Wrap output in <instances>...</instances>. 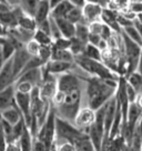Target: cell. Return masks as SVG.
Returning <instances> with one entry per match:
<instances>
[{"instance_id": "1", "label": "cell", "mask_w": 142, "mask_h": 151, "mask_svg": "<svg viewBox=\"0 0 142 151\" xmlns=\"http://www.w3.org/2000/svg\"><path fill=\"white\" fill-rule=\"evenodd\" d=\"M83 78V106L99 109L115 96L119 80H105L93 76Z\"/></svg>"}, {"instance_id": "2", "label": "cell", "mask_w": 142, "mask_h": 151, "mask_svg": "<svg viewBox=\"0 0 142 151\" xmlns=\"http://www.w3.org/2000/svg\"><path fill=\"white\" fill-rule=\"evenodd\" d=\"M75 62L88 76H93V77H98V78L105 79V80H119L120 76L111 70L103 61L89 59L80 55V56L75 57Z\"/></svg>"}, {"instance_id": "3", "label": "cell", "mask_w": 142, "mask_h": 151, "mask_svg": "<svg viewBox=\"0 0 142 151\" xmlns=\"http://www.w3.org/2000/svg\"><path fill=\"white\" fill-rule=\"evenodd\" d=\"M88 133L77 128L72 122L57 117L56 118V137L53 142L69 141L75 146L79 140L85 138Z\"/></svg>"}, {"instance_id": "4", "label": "cell", "mask_w": 142, "mask_h": 151, "mask_svg": "<svg viewBox=\"0 0 142 151\" xmlns=\"http://www.w3.org/2000/svg\"><path fill=\"white\" fill-rule=\"evenodd\" d=\"M121 38H122L123 46V56L127 61V76L138 70L139 66V59L141 53V46L139 43L134 42L129 37H127L121 31Z\"/></svg>"}, {"instance_id": "5", "label": "cell", "mask_w": 142, "mask_h": 151, "mask_svg": "<svg viewBox=\"0 0 142 151\" xmlns=\"http://www.w3.org/2000/svg\"><path fill=\"white\" fill-rule=\"evenodd\" d=\"M95 111L88 106H82L73 120V124L82 131H85L95 123Z\"/></svg>"}, {"instance_id": "6", "label": "cell", "mask_w": 142, "mask_h": 151, "mask_svg": "<svg viewBox=\"0 0 142 151\" xmlns=\"http://www.w3.org/2000/svg\"><path fill=\"white\" fill-rule=\"evenodd\" d=\"M16 104L24 117V120L27 127H30L32 121V112H31V98L30 93H22L16 91Z\"/></svg>"}, {"instance_id": "7", "label": "cell", "mask_w": 142, "mask_h": 151, "mask_svg": "<svg viewBox=\"0 0 142 151\" xmlns=\"http://www.w3.org/2000/svg\"><path fill=\"white\" fill-rule=\"evenodd\" d=\"M31 55L27 51V49L24 47V45H21L16 49L14 56H12V65H14V71L16 75V79L19 77V75L22 72L24 68L26 67L27 62L30 60Z\"/></svg>"}, {"instance_id": "8", "label": "cell", "mask_w": 142, "mask_h": 151, "mask_svg": "<svg viewBox=\"0 0 142 151\" xmlns=\"http://www.w3.org/2000/svg\"><path fill=\"white\" fill-rule=\"evenodd\" d=\"M76 62H66V61H59V60H49V61L43 65L44 69L55 76H59L61 73L72 71L76 68Z\"/></svg>"}, {"instance_id": "9", "label": "cell", "mask_w": 142, "mask_h": 151, "mask_svg": "<svg viewBox=\"0 0 142 151\" xmlns=\"http://www.w3.org/2000/svg\"><path fill=\"white\" fill-rule=\"evenodd\" d=\"M16 75L14 71L12 59H9L5 62L2 69L0 71V90L5 89L11 85H14Z\"/></svg>"}, {"instance_id": "10", "label": "cell", "mask_w": 142, "mask_h": 151, "mask_svg": "<svg viewBox=\"0 0 142 151\" xmlns=\"http://www.w3.org/2000/svg\"><path fill=\"white\" fill-rule=\"evenodd\" d=\"M103 11V7L91 2H85V5L82 7V16L83 20L89 24L93 21L101 20V14Z\"/></svg>"}, {"instance_id": "11", "label": "cell", "mask_w": 142, "mask_h": 151, "mask_svg": "<svg viewBox=\"0 0 142 151\" xmlns=\"http://www.w3.org/2000/svg\"><path fill=\"white\" fill-rule=\"evenodd\" d=\"M16 81H27L34 87H38L42 82V69H41V67L29 69V70L21 72L19 77L16 79Z\"/></svg>"}, {"instance_id": "12", "label": "cell", "mask_w": 142, "mask_h": 151, "mask_svg": "<svg viewBox=\"0 0 142 151\" xmlns=\"http://www.w3.org/2000/svg\"><path fill=\"white\" fill-rule=\"evenodd\" d=\"M117 18H118V11H115L110 7L103 8V11L101 14V21L105 24H108L114 33H121L122 28L118 24Z\"/></svg>"}, {"instance_id": "13", "label": "cell", "mask_w": 142, "mask_h": 151, "mask_svg": "<svg viewBox=\"0 0 142 151\" xmlns=\"http://www.w3.org/2000/svg\"><path fill=\"white\" fill-rule=\"evenodd\" d=\"M14 106H16V88L11 85L0 90V112Z\"/></svg>"}, {"instance_id": "14", "label": "cell", "mask_w": 142, "mask_h": 151, "mask_svg": "<svg viewBox=\"0 0 142 151\" xmlns=\"http://www.w3.org/2000/svg\"><path fill=\"white\" fill-rule=\"evenodd\" d=\"M53 18V17H52ZM58 24V28L61 32V36L68 39H71L76 36V24H72L66 18H55Z\"/></svg>"}, {"instance_id": "15", "label": "cell", "mask_w": 142, "mask_h": 151, "mask_svg": "<svg viewBox=\"0 0 142 151\" xmlns=\"http://www.w3.org/2000/svg\"><path fill=\"white\" fill-rule=\"evenodd\" d=\"M0 118L6 120V121L9 122L10 124L14 126L16 123L19 122L21 119H24V117H22L20 110L18 109L17 104H16L14 107H10V108L5 109L4 111H1V112H0Z\"/></svg>"}, {"instance_id": "16", "label": "cell", "mask_w": 142, "mask_h": 151, "mask_svg": "<svg viewBox=\"0 0 142 151\" xmlns=\"http://www.w3.org/2000/svg\"><path fill=\"white\" fill-rule=\"evenodd\" d=\"M50 14H51V7L49 4V0H40L38 8L36 10V14L33 16L37 24L49 19Z\"/></svg>"}, {"instance_id": "17", "label": "cell", "mask_w": 142, "mask_h": 151, "mask_svg": "<svg viewBox=\"0 0 142 151\" xmlns=\"http://www.w3.org/2000/svg\"><path fill=\"white\" fill-rule=\"evenodd\" d=\"M75 6L71 4L69 0H63L59 5L53 7L51 9V17L53 18H66L68 12L70 11Z\"/></svg>"}, {"instance_id": "18", "label": "cell", "mask_w": 142, "mask_h": 151, "mask_svg": "<svg viewBox=\"0 0 142 151\" xmlns=\"http://www.w3.org/2000/svg\"><path fill=\"white\" fill-rule=\"evenodd\" d=\"M51 60L75 62V55L70 51V49H57V48L52 47Z\"/></svg>"}, {"instance_id": "19", "label": "cell", "mask_w": 142, "mask_h": 151, "mask_svg": "<svg viewBox=\"0 0 142 151\" xmlns=\"http://www.w3.org/2000/svg\"><path fill=\"white\" fill-rule=\"evenodd\" d=\"M79 56H80V55H79ZM82 56L87 57V58H89V59L102 61V51H101L97 46L91 45V43H89V42L85 45V50L82 52Z\"/></svg>"}, {"instance_id": "20", "label": "cell", "mask_w": 142, "mask_h": 151, "mask_svg": "<svg viewBox=\"0 0 142 151\" xmlns=\"http://www.w3.org/2000/svg\"><path fill=\"white\" fill-rule=\"evenodd\" d=\"M32 38L41 46H52V43H53V38L50 35H48L47 32H44L38 28L33 32Z\"/></svg>"}, {"instance_id": "21", "label": "cell", "mask_w": 142, "mask_h": 151, "mask_svg": "<svg viewBox=\"0 0 142 151\" xmlns=\"http://www.w3.org/2000/svg\"><path fill=\"white\" fill-rule=\"evenodd\" d=\"M39 2H40V0H21L19 7L22 9L24 14L33 17L36 14V10L38 8Z\"/></svg>"}, {"instance_id": "22", "label": "cell", "mask_w": 142, "mask_h": 151, "mask_svg": "<svg viewBox=\"0 0 142 151\" xmlns=\"http://www.w3.org/2000/svg\"><path fill=\"white\" fill-rule=\"evenodd\" d=\"M89 26L85 21H81L79 24H76V36L78 39H80L81 41L88 43V38H89Z\"/></svg>"}, {"instance_id": "23", "label": "cell", "mask_w": 142, "mask_h": 151, "mask_svg": "<svg viewBox=\"0 0 142 151\" xmlns=\"http://www.w3.org/2000/svg\"><path fill=\"white\" fill-rule=\"evenodd\" d=\"M122 32L129 37L131 40H133L134 42L139 43L140 46H142V36L140 35V32L138 31V29L131 24V26H128V27H124L122 28Z\"/></svg>"}, {"instance_id": "24", "label": "cell", "mask_w": 142, "mask_h": 151, "mask_svg": "<svg viewBox=\"0 0 142 151\" xmlns=\"http://www.w3.org/2000/svg\"><path fill=\"white\" fill-rule=\"evenodd\" d=\"M131 0H110L109 7L118 12H123L126 10L130 9L131 7Z\"/></svg>"}, {"instance_id": "25", "label": "cell", "mask_w": 142, "mask_h": 151, "mask_svg": "<svg viewBox=\"0 0 142 151\" xmlns=\"http://www.w3.org/2000/svg\"><path fill=\"white\" fill-rule=\"evenodd\" d=\"M66 19H68L69 21H71L72 24H79L81 21H85V20H83V16H82V8L73 7L66 16Z\"/></svg>"}, {"instance_id": "26", "label": "cell", "mask_w": 142, "mask_h": 151, "mask_svg": "<svg viewBox=\"0 0 142 151\" xmlns=\"http://www.w3.org/2000/svg\"><path fill=\"white\" fill-rule=\"evenodd\" d=\"M87 43L81 41L80 39H78L77 37H72L70 39V51L76 56L82 55V52L85 50V47Z\"/></svg>"}, {"instance_id": "27", "label": "cell", "mask_w": 142, "mask_h": 151, "mask_svg": "<svg viewBox=\"0 0 142 151\" xmlns=\"http://www.w3.org/2000/svg\"><path fill=\"white\" fill-rule=\"evenodd\" d=\"M124 145H126L124 139L120 134L118 137L109 139V141H108V149H109V151H122Z\"/></svg>"}, {"instance_id": "28", "label": "cell", "mask_w": 142, "mask_h": 151, "mask_svg": "<svg viewBox=\"0 0 142 151\" xmlns=\"http://www.w3.org/2000/svg\"><path fill=\"white\" fill-rule=\"evenodd\" d=\"M14 88H16V91H18V92L30 93L34 88V86H32L30 82H27V81H16L14 82Z\"/></svg>"}, {"instance_id": "29", "label": "cell", "mask_w": 142, "mask_h": 151, "mask_svg": "<svg viewBox=\"0 0 142 151\" xmlns=\"http://www.w3.org/2000/svg\"><path fill=\"white\" fill-rule=\"evenodd\" d=\"M51 55H52L51 46H41V47H40L38 57L42 60L44 65H46L49 60H51Z\"/></svg>"}, {"instance_id": "30", "label": "cell", "mask_w": 142, "mask_h": 151, "mask_svg": "<svg viewBox=\"0 0 142 151\" xmlns=\"http://www.w3.org/2000/svg\"><path fill=\"white\" fill-rule=\"evenodd\" d=\"M24 47H26L27 51H28L31 56H38L41 45H39V43L32 38V39H30L27 43H24Z\"/></svg>"}, {"instance_id": "31", "label": "cell", "mask_w": 142, "mask_h": 151, "mask_svg": "<svg viewBox=\"0 0 142 151\" xmlns=\"http://www.w3.org/2000/svg\"><path fill=\"white\" fill-rule=\"evenodd\" d=\"M52 47L57 48V49H70V39L65 37L57 38L53 40Z\"/></svg>"}, {"instance_id": "32", "label": "cell", "mask_w": 142, "mask_h": 151, "mask_svg": "<svg viewBox=\"0 0 142 151\" xmlns=\"http://www.w3.org/2000/svg\"><path fill=\"white\" fill-rule=\"evenodd\" d=\"M58 151H77L76 146L69 141H60V142H53Z\"/></svg>"}, {"instance_id": "33", "label": "cell", "mask_w": 142, "mask_h": 151, "mask_svg": "<svg viewBox=\"0 0 142 151\" xmlns=\"http://www.w3.org/2000/svg\"><path fill=\"white\" fill-rule=\"evenodd\" d=\"M127 97H128L129 104H133V102H137V99L139 97L138 92L134 90L131 85H129L128 81H127Z\"/></svg>"}, {"instance_id": "34", "label": "cell", "mask_w": 142, "mask_h": 151, "mask_svg": "<svg viewBox=\"0 0 142 151\" xmlns=\"http://www.w3.org/2000/svg\"><path fill=\"white\" fill-rule=\"evenodd\" d=\"M102 40V38L100 37L99 35H95V33H89V38H88V42L91 45H95V46H99L100 41Z\"/></svg>"}, {"instance_id": "35", "label": "cell", "mask_w": 142, "mask_h": 151, "mask_svg": "<svg viewBox=\"0 0 142 151\" xmlns=\"http://www.w3.org/2000/svg\"><path fill=\"white\" fill-rule=\"evenodd\" d=\"M131 10L136 14H140L142 12V1H137V2H132L131 4Z\"/></svg>"}, {"instance_id": "36", "label": "cell", "mask_w": 142, "mask_h": 151, "mask_svg": "<svg viewBox=\"0 0 142 151\" xmlns=\"http://www.w3.org/2000/svg\"><path fill=\"white\" fill-rule=\"evenodd\" d=\"M87 2H91V4H95V5H99L103 8L109 7L110 0H85Z\"/></svg>"}, {"instance_id": "37", "label": "cell", "mask_w": 142, "mask_h": 151, "mask_svg": "<svg viewBox=\"0 0 142 151\" xmlns=\"http://www.w3.org/2000/svg\"><path fill=\"white\" fill-rule=\"evenodd\" d=\"M11 9H12V8L9 7L6 2L0 1V14H2V12H7V11H9V10H11Z\"/></svg>"}, {"instance_id": "38", "label": "cell", "mask_w": 142, "mask_h": 151, "mask_svg": "<svg viewBox=\"0 0 142 151\" xmlns=\"http://www.w3.org/2000/svg\"><path fill=\"white\" fill-rule=\"evenodd\" d=\"M72 5L75 6V7H79V8H82L83 6L85 5V0H69Z\"/></svg>"}, {"instance_id": "39", "label": "cell", "mask_w": 142, "mask_h": 151, "mask_svg": "<svg viewBox=\"0 0 142 151\" xmlns=\"http://www.w3.org/2000/svg\"><path fill=\"white\" fill-rule=\"evenodd\" d=\"M20 1H21V0H6L7 5L10 6L11 8H14V7H19V6H20Z\"/></svg>"}, {"instance_id": "40", "label": "cell", "mask_w": 142, "mask_h": 151, "mask_svg": "<svg viewBox=\"0 0 142 151\" xmlns=\"http://www.w3.org/2000/svg\"><path fill=\"white\" fill-rule=\"evenodd\" d=\"M7 35H8V28L0 22V37L5 38L7 37Z\"/></svg>"}, {"instance_id": "41", "label": "cell", "mask_w": 142, "mask_h": 151, "mask_svg": "<svg viewBox=\"0 0 142 151\" xmlns=\"http://www.w3.org/2000/svg\"><path fill=\"white\" fill-rule=\"evenodd\" d=\"M133 26L138 29V31H139L140 35L142 36V22H140L138 19H134V20H133Z\"/></svg>"}, {"instance_id": "42", "label": "cell", "mask_w": 142, "mask_h": 151, "mask_svg": "<svg viewBox=\"0 0 142 151\" xmlns=\"http://www.w3.org/2000/svg\"><path fill=\"white\" fill-rule=\"evenodd\" d=\"M63 0H49V4H50V7H51V9L53 7H56L57 5H59L60 2H62Z\"/></svg>"}, {"instance_id": "43", "label": "cell", "mask_w": 142, "mask_h": 151, "mask_svg": "<svg viewBox=\"0 0 142 151\" xmlns=\"http://www.w3.org/2000/svg\"><path fill=\"white\" fill-rule=\"evenodd\" d=\"M140 73H142V46H141V53H140V59H139V66H138V70Z\"/></svg>"}, {"instance_id": "44", "label": "cell", "mask_w": 142, "mask_h": 151, "mask_svg": "<svg viewBox=\"0 0 142 151\" xmlns=\"http://www.w3.org/2000/svg\"><path fill=\"white\" fill-rule=\"evenodd\" d=\"M5 58H4V56H2V52H1V50H0V71H1V69H2V67H4V65H5Z\"/></svg>"}, {"instance_id": "45", "label": "cell", "mask_w": 142, "mask_h": 151, "mask_svg": "<svg viewBox=\"0 0 142 151\" xmlns=\"http://www.w3.org/2000/svg\"><path fill=\"white\" fill-rule=\"evenodd\" d=\"M122 151H133L131 148L129 146H127V145H124V147H123V149H122Z\"/></svg>"}, {"instance_id": "46", "label": "cell", "mask_w": 142, "mask_h": 151, "mask_svg": "<svg viewBox=\"0 0 142 151\" xmlns=\"http://www.w3.org/2000/svg\"><path fill=\"white\" fill-rule=\"evenodd\" d=\"M137 1H140V0H131V2H137Z\"/></svg>"}, {"instance_id": "47", "label": "cell", "mask_w": 142, "mask_h": 151, "mask_svg": "<svg viewBox=\"0 0 142 151\" xmlns=\"http://www.w3.org/2000/svg\"><path fill=\"white\" fill-rule=\"evenodd\" d=\"M0 1H4V2H6V0H0ZM6 4H7V2H6ZM10 7V6H9Z\"/></svg>"}, {"instance_id": "48", "label": "cell", "mask_w": 142, "mask_h": 151, "mask_svg": "<svg viewBox=\"0 0 142 151\" xmlns=\"http://www.w3.org/2000/svg\"><path fill=\"white\" fill-rule=\"evenodd\" d=\"M140 1H142V0H140Z\"/></svg>"}]
</instances>
